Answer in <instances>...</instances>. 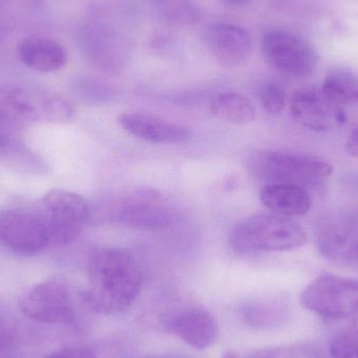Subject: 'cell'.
I'll use <instances>...</instances> for the list:
<instances>
[{
  "mask_svg": "<svg viewBox=\"0 0 358 358\" xmlns=\"http://www.w3.org/2000/svg\"><path fill=\"white\" fill-rule=\"evenodd\" d=\"M86 304L103 315L123 313L142 290L143 273L132 255L121 248H100L88 261Z\"/></svg>",
  "mask_w": 358,
  "mask_h": 358,
  "instance_id": "obj_1",
  "label": "cell"
},
{
  "mask_svg": "<svg viewBox=\"0 0 358 358\" xmlns=\"http://www.w3.org/2000/svg\"><path fill=\"white\" fill-rule=\"evenodd\" d=\"M307 234L288 217L256 214L237 223L229 234V244L239 255L261 252H287L302 248Z\"/></svg>",
  "mask_w": 358,
  "mask_h": 358,
  "instance_id": "obj_2",
  "label": "cell"
},
{
  "mask_svg": "<svg viewBox=\"0 0 358 358\" xmlns=\"http://www.w3.org/2000/svg\"><path fill=\"white\" fill-rule=\"evenodd\" d=\"M250 173L266 185H307L329 178L332 167L320 157L287 150H259L248 161Z\"/></svg>",
  "mask_w": 358,
  "mask_h": 358,
  "instance_id": "obj_3",
  "label": "cell"
},
{
  "mask_svg": "<svg viewBox=\"0 0 358 358\" xmlns=\"http://www.w3.org/2000/svg\"><path fill=\"white\" fill-rule=\"evenodd\" d=\"M75 108L63 96L15 86L0 87V121L8 124L65 123Z\"/></svg>",
  "mask_w": 358,
  "mask_h": 358,
  "instance_id": "obj_4",
  "label": "cell"
},
{
  "mask_svg": "<svg viewBox=\"0 0 358 358\" xmlns=\"http://www.w3.org/2000/svg\"><path fill=\"white\" fill-rule=\"evenodd\" d=\"M37 212L48 229L50 243L55 245L75 241L90 218L88 202L79 194L61 189L46 193Z\"/></svg>",
  "mask_w": 358,
  "mask_h": 358,
  "instance_id": "obj_5",
  "label": "cell"
},
{
  "mask_svg": "<svg viewBox=\"0 0 358 358\" xmlns=\"http://www.w3.org/2000/svg\"><path fill=\"white\" fill-rule=\"evenodd\" d=\"M304 308L327 320L358 317V279L324 273L300 296Z\"/></svg>",
  "mask_w": 358,
  "mask_h": 358,
  "instance_id": "obj_6",
  "label": "cell"
},
{
  "mask_svg": "<svg viewBox=\"0 0 358 358\" xmlns=\"http://www.w3.org/2000/svg\"><path fill=\"white\" fill-rule=\"evenodd\" d=\"M262 52L273 69L298 79L313 75L319 61L310 43L284 29H271L263 35Z\"/></svg>",
  "mask_w": 358,
  "mask_h": 358,
  "instance_id": "obj_7",
  "label": "cell"
},
{
  "mask_svg": "<svg viewBox=\"0 0 358 358\" xmlns=\"http://www.w3.org/2000/svg\"><path fill=\"white\" fill-rule=\"evenodd\" d=\"M29 319L50 325H69L76 320L75 301L64 282L52 279L31 288L21 302Z\"/></svg>",
  "mask_w": 358,
  "mask_h": 358,
  "instance_id": "obj_8",
  "label": "cell"
},
{
  "mask_svg": "<svg viewBox=\"0 0 358 358\" xmlns=\"http://www.w3.org/2000/svg\"><path fill=\"white\" fill-rule=\"evenodd\" d=\"M0 243L24 256L39 254L50 244L39 213L22 208L0 212Z\"/></svg>",
  "mask_w": 358,
  "mask_h": 358,
  "instance_id": "obj_9",
  "label": "cell"
},
{
  "mask_svg": "<svg viewBox=\"0 0 358 358\" xmlns=\"http://www.w3.org/2000/svg\"><path fill=\"white\" fill-rule=\"evenodd\" d=\"M115 222L141 229H163L176 220V215L166 202L152 191L128 196L113 208Z\"/></svg>",
  "mask_w": 358,
  "mask_h": 358,
  "instance_id": "obj_10",
  "label": "cell"
},
{
  "mask_svg": "<svg viewBox=\"0 0 358 358\" xmlns=\"http://www.w3.org/2000/svg\"><path fill=\"white\" fill-rule=\"evenodd\" d=\"M292 117L303 127L315 131H327L346 123L347 115L340 105L331 102L321 88L296 90L290 103Z\"/></svg>",
  "mask_w": 358,
  "mask_h": 358,
  "instance_id": "obj_11",
  "label": "cell"
},
{
  "mask_svg": "<svg viewBox=\"0 0 358 358\" xmlns=\"http://www.w3.org/2000/svg\"><path fill=\"white\" fill-rule=\"evenodd\" d=\"M317 246L325 258L358 264V216L338 217L320 229Z\"/></svg>",
  "mask_w": 358,
  "mask_h": 358,
  "instance_id": "obj_12",
  "label": "cell"
},
{
  "mask_svg": "<svg viewBox=\"0 0 358 358\" xmlns=\"http://www.w3.org/2000/svg\"><path fill=\"white\" fill-rule=\"evenodd\" d=\"M82 48L86 56L101 69L119 71L129 58L127 41L106 27H88L82 34Z\"/></svg>",
  "mask_w": 358,
  "mask_h": 358,
  "instance_id": "obj_13",
  "label": "cell"
},
{
  "mask_svg": "<svg viewBox=\"0 0 358 358\" xmlns=\"http://www.w3.org/2000/svg\"><path fill=\"white\" fill-rule=\"evenodd\" d=\"M117 122L126 132L151 144H183L192 136V131L187 126L150 113H123L119 115Z\"/></svg>",
  "mask_w": 358,
  "mask_h": 358,
  "instance_id": "obj_14",
  "label": "cell"
},
{
  "mask_svg": "<svg viewBox=\"0 0 358 358\" xmlns=\"http://www.w3.org/2000/svg\"><path fill=\"white\" fill-rule=\"evenodd\" d=\"M206 44L219 64L241 65L250 56L252 39L248 29L233 23H217L206 31Z\"/></svg>",
  "mask_w": 358,
  "mask_h": 358,
  "instance_id": "obj_15",
  "label": "cell"
},
{
  "mask_svg": "<svg viewBox=\"0 0 358 358\" xmlns=\"http://www.w3.org/2000/svg\"><path fill=\"white\" fill-rule=\"evenodd\" d=\"M170 332L185 344L198 350L210 348L219 336V326L214 315L204 308L191 307L179 311L168 324Z\"/></svg>",
  "mask_w": 358,
  "mask_h": 358,
  "instance_id": "obj_16",
  "label": "cell"
},
{
  "mask_svg": "<svg viewBox=\"0 0 358 358\" xmlns=\"http://www.w3.org/2000/svg\"><path fill=\"white\" fill-rule=\"evenodd\" d=\"M265 208L284 217L302 216L313 206V198L306 189L296 185H265L260 191Z\"/></svg>",
  "mask_w": 358,
  "mask_h": 358,
  "instance_id": "obj_17",
  "label": "cell"
},
{
  "mask_svg": "<svg viewBox=\"0 0 358 358\" xmlns=\"http://www.w3.org/2000/svg\"><path fill=\"white\" fill-rule=\"evenodd\" d=\"M18 54L23 64L41 73L59 71L67 61L64 48L55 40L43 37L25 38L19 45Z\"/></svg>",
  "mask_w": 358,
  "mask_h": 358,
  "instance_id": "obj_18",
  "label": "cell"
},
{
  "mask_svg": "<svg viewBox=\"0 0 358 358\" xmlns=\"http://www.w3.org/2000/svg\"><path fill=\"white\" fill-rule=\"evenodd\" d=\"M210 111L214 117L235 125H246L256 119V109L252 101L238 92L215 94L210 102Z\"/></svg>",
  "mask_w": 358,
  "mask_h": 358,
  "instance_id": "obj_19",
  "label": "cell"
},
{
  "mask_svg": "<svg viewBox=\"0 0 358 358\" xmlns=\"http://www.w3.org/2000/svg\"><path fill=\"white\" fill-rule=\"evenodd\" d=\"M331 102L345 105L358 104V76L346 69H334L328 73L321 87Z\"/></svg>",
  "mask_w": 358,
  "mask_h": 358,
  "instance_id": "obj_20",
  "label": "cell"
},
{
  "mask_svg": "<svg viewBox=\"0 0 358 358\" xmlns=\"http://www.w3.org/2000/svg\"><path fill=\"white\" fill-rule=\"evenodd\" d=\"M242 320L255 329L266 330L278 327L287 319L286 309L277 303L252 301L242 306Z\"/></svg>",
  "mask_w": 358,
  "mask_h": 358,
  "instance_id": "obj_21",
  "label": "cell"
},
{
  "mask_svg": "<svg viewBox=\"0 0 358 358\" xmlns=\"http://www.w3.org/2000/svg\"><path fill=\"white\" fill-rule=\"evenodd\" d=\"M165 22L187 27L199 22L201 13L193 0H147Z\"/></svg>",
  "mask_w": 358,
  "mask_h": 358,
  "instance_id": "obj_22",
  "label": "cell"
},
{
  "mask_svg": "<svg viewBox=\"0 0 358 358\" xmlns=\"http://www.w3.org/2000/svg\"><path fill=\"white\" fill-rule=\"evenodd\" d=\"M332 358H358V317L352 325L338 332L330 343Z\"/></svg>",
  "mask_w": 358,
  "mask_h": 358,
  "instance_id": "obj_23",
  "label": "cell"
},
{
  "mask_svg": "<svg viewBox=\"0 0 358 358\" xmlns=\"http://www.w3.org/2000/svg\"><path fill=\"white\" fill-rule=\"evenodd\" d=\"M259 98L263 108L271 115L281 113L287 104L285 88L275 81L266 82L261 86Z\"/></svg>",
  "mask_w": 358,
  "mask_h": 358,
  "instance_id": "obj_24",
  "label": "cell"
},
{
  "mask_svg": "<svg viewBox=\"0 0 358 358\" xmlns=\"http://www.w3.org/2000/svg\"><path fill=\"white\" fill-rule=\"evenodd\" d=\"M246 358H323L313 347L307 345L279 347L256 351Z\"/></svg>",
  "mask_w": 358,
  "mask_h": 358,
  "instance_id": "obj_25",
  "label": "cell"
},
{
  "mask_svg": "<svg viewBox=\"0 0 358 358\" xmlns=\"http://www.w3.org/2000/svg\"><path fill=\"white\" fill-rule=\"evenodd\" d=\"M46 358H98L86 349L66 348L56 351Z\"/></svg>",
  "mask_w": 358,
  "mask_h": 358,
  "instance_id": "obj_26",
  "label": "cell"
},
{
  "mask_svg": "<svg viewBox=\"0 0 358 358\" xmlns=\"http://www.w3.org/2000/svg\"><path fill=\"white\" fill-rule=\"evenodd\" d=\"M345 151L349 157H358V125L349 134L345 145Z\"/></svg>",
  "mask_w": 358,
  "mask_h": 358,
  "instance_id": "obj_27",
  "label": "cell"
},
{
  "mask_svg": "<svg viewBox=\"0 0 358 358\" xmlns=\"http://www.w3.org/2000/svg\"><path fill=\"white\" fill-rule=\"evenodd\" d=\"M220 1L227 8H237L248 6L252 0H220Z\"/></svg>",
  "mask_w": 358,
  "mask_h": 358,
  "instance_id": "obj_28",
  "label": "cell"
},
{
  "mask_svg": "<svg viewBox=\"0 0 358 358\" xmlns=\"http://www.w3.org/2000/svg\"><path fill=\"white\" fill-rule=\"evenodd\" d=\"M153 358H193V357H185V355H159V357H155Z\"/></svg>",
  "mask_w": 358,
  "mask_h": 358,
  "instance_id": "obj_29",
  "label": "cell"
},
{
  "mask_svg": "<svg viewBox=\"0 0 358 358\" xmlns=\"http://www.w3.org/2000/svg\"><path fill=\"white\" fill-rule=\"evenodd\" d=\"M221 358H238V357L233 351H227V352L223 353Z\"/></svg>",
  "mask_w": 358,
  "mask_h": 358,
  "instance_id": "obj_30",
  "label": "cell"
}]
</instances>
